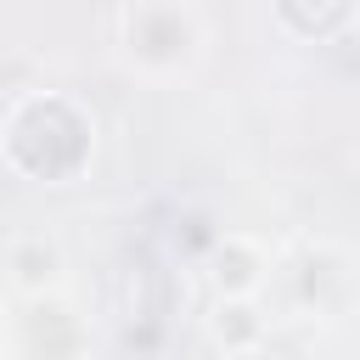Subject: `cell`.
I'll return each mask as SVG.
<instances>
[{
	"label": "cell",
	"mask_w": 360,
	"mask_h": 360,
	"mask_svg": "<svg viewBox=\"0 0 360 360\" xmlns=\"http://www.w3.org/2000/svg\"><path fill=\"white\" fill-rule=\"evenodd\" d=\"M276 11H281V22H287L298 39H332V34L349 22L354 0H276Z\"/></svg>",
	"instance_id": "cell-2"
},
{
	"label": "cell",
	"mask_w": 360,
	"mask_h": 360,
	"mask_svg": "<svg viewBox=\"0 0 360 360\" xmlns=\"http://www.w3.org/2000/svg\"><path fill=\"white\" fill-rule=\"evenodd\" d=\"M51 270H56V253H51L45 242H22V248H17V276H22V287L51 281Z\"/></svg>",
	"instance_id": "cell-5"
},
{
	"label": "cell",
	"mask_w": 360,
	"mask_h": 360,
	"mask_svg": "<svg viewBox=\"0 0 360 360\" xmlns=\"http://www.w3.org/2000/svg\"><path fill=\"white\" fill-rule=\"evenodd\" d=\"M6 152H11L17 169H28V174H39V180H62V174H73V169L84 163V152H90V124H84L68 101L45 96V101H28V107L11 118Z\"/></svg>",
	"instance_id": "cell-1"
},
{
	"label": "cell",
	"mask_w": 360,
	"mask_h": 360,
	"mask_svg": "<svg viewBox=\"0 0 360 360\" xmlns=\"http://www.w3.org/2000/svg\"><path fill=\"white\" fill-rule=\"evenodd\" d=\"M259 253L248 248V242H225L219 253H214V281H219V292L225 298H248L253 287H259Z\"/></svg>",
	"instance_id": "cell-3"
},
{
	"label": "cell",
	"mask_w": 360,
	"mask_h": 360,
	"mask_svg": "<svg viewBox=\"0 0 360 360\" xmlns=\"http://www.w3.org/2000/svg\"><path fill=\"white\" fill-rule=\"evenodd\" d=\"M259 332H264V321L253 315L248 298H219V309H214V338H219V343L242 349V343H253Z\"/></svg>",
	"instance_id": "cell-4"
}]
</instances>
